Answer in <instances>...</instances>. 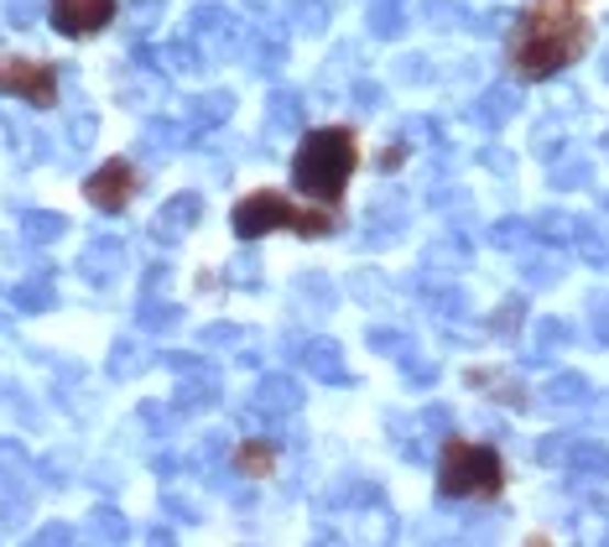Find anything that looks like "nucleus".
<instances>
[{
	"mask_svg": "<svg viewBox=\"0 0 609 547\" xmlns=\"http://www.w3.org/2000/svg\"><path fill=\"white\" fill-rule=\"evenodd\" d=\"M47 17H53V32H63V37H95L110 26L115 0H53Z\"/></svg>",
	"mask_w": 609,
	"mask_h": 547,
	"instance_id": "nucleus-6",
	"label": "nucleus"
},
{
	"mask_svg": "<svg viewBox=\"0 0 609 547\" xmlns=\"http://www.w3.org/2000/svg\"><path fill=\"white\" fill-rule=\"evenodd\" d=\"M359 167V146H354V131L344 125H329V131H313V136L297 146L292 162V183L318 204H334L344 194V183Z\"/></svg>",
	"mask_w": 609,
	"mask_h": 547,
	"instance_id": "nucleus-2",
	"label": "nucleus"
},
{
	"mask_svg": "<svg viewBox=\"0 0 609 547\" xmlns=\"http://www.w3.org/2000/svg\"><path fill=\"white\" fill-rule=\"evenodd\" d=\"M84 194H89V204H95V209H104V215H120V209L131 204V194H136V167L115 156V162L95 167V177L84 183Z\"/></svg>",
	"mask_w": 609,
	"mask_h": 547,
	"instance_id": "nucleus-7",
	"label": "nucleus"
},
{
	"mask_svg": "<svg viewBox=\"0 0 609 547\" xmlns=\"http://www.w3.org/2000/svg\"><path fill=\"white\" fill-rule=\"evenodd\" d=\"M438 485H443V495H458V501H495L506 490V464L485 444L453 438L443 449V464H438Z\"/></svg>",
	"mask_w": 609,
	"mask_h": 547,
	"instance_id": "nucleus-3",
	"label": "nucleus"
},
{
	"mask_svg": "<svg viewBox=\"0 0 609 547\" xmlns=\"http://www.w3.org/2000/svg\"><path fill=\"white\" fill-rule=\"evenodd\" d=\"M584 47H589V0H531L506 42V58L516 78H552Z\"/></svg>",
	"mask_w": 609,
	"mask_h": 547,
	"instance_id": "nucleus-1",
	"label": "nucleus"
},
{
	"mask_svg": "<svg viewBox=\"0 0 609 547\" xmlns=\"http://www.w3.org/2000/svg\"><path fill=\"white\" fill-rule=\"evenodd\" d=\"M266 230H297V234H329L334 230V215L329 209H297L281 188H261V194L240 198L235 204V234L240 240H256Z\"/></svg>",
	"mask_w": 609,
	"mask_h": 547,
	"instance_id": "nucleus-4",
	"label": "nucleus"
},
{
	"mask_svg": "<svg viewBox=\"0 0 609 547\" xmlns=\"http://www.w3.org/2000/svg\"><path fill=\"white\" fill-rule=\"evenodd\" d=\"M235 464H240V474H251V480H266V474L276 469V449H272V444H256V438H251V444H240Z\"/></svg>",
	"mask_w": 609,
	"mask_h": 547,
	"instance_id": "nucleus-8",
	"label": "nucleus"
},
{
	"mask_svg": "<svg viewBox=\"0 0 609 547\" xmlns=\"http://www.w3.org/2000/svg\"><path fill=\"white\" fill-rule=\"evenodd\" d=\"M0 95L47 110V105H58V74L37 58H0Z\"/></svg>",
	"mask_w": 609,
	"mask_h": 547,
	"instance_id": "nucleus-5",
	"label": "nucleus"
}]
</instances>
